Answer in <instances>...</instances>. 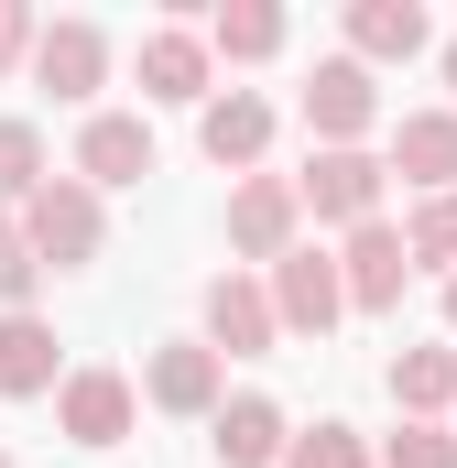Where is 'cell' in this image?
Returning a JSON list of instances; mask_svg holds the SVG:
<instances>
[{"label":"cell","mask_w":457,"mask_h":468,"mask_svg":"<svg viewBox=\"0 0 457 468\" xmlns=\"http://www.w3.org/2000/svg\"><path fill=\"white\" fill-rule=\"evenodd\" d=\"M22 239L44 250V272H88V261H99V239H110L99 186H88V175H44V197L22 207Z\"/></svg>","instance_id":"6da1fadb"},{"label":"cell","mask_w":457,"mask_h":468,"mask_svg":"<svg viewBox=\"0 0 457 468\" xmlns=\"http://www.w3.org/2000/svg\"><path fill=\"white\" fill-rule=\"evenodd\" d=\"M381 120V88H370V66L359 55H327L316 77H305V131H316V153H359V131Z\"/></svg>","instance_id":"7a4b0ae2"},{"label":"cell","mask_w":457,"mask_h":468,"mask_svg":"<svg viewBox=\"0 0 457 468\" xmlns=\"http://www.w3.org/2000/svg\"><path fill=\"white\" fill-rule=\"evenodd\" d=\"M305 197H294V175H239V197H228V250L239 261H283V250H305Z\"/></svg>","instance_id":"3957f363"},{"label":"cell","mask_w":457,"mask_h":468,"mask_svg":"<svg viewBox=\"0 0 457 468\" xmlns=\"http://www.w3.org/2000/svg\"><path fill=\"white\" fill-rule=\"evenodd\" d=\"M381 186H392L381 153H316V164L294 175L305 218H338V229H370V218H381Z\"/></svg>","instance_id":"277c9868"},{"label":"cell","mask_w":457,"mask_h":468,"mask_svg":"<svg viewBox=\"0 0 457 468\" xmlns=\"http://www.w3.org/2000/svg\"><path fill=\"white\" fill-rule=\"evenodd\" d=\"M272 316H283V338H327L348 316V272L327 250H283L272 261Z\"/></svg>","instance_id":"5b68a950"},{"label":"cell","mask_w":457,"mask_h":468,"mask_svg":"<svg viewBox=\"0 0 457 468\" xmlns=\"http://www.w3.org/2000/svg\"><path fill=\"white\" fill-rule=\"evenodd\" d=\"M338 272H348V305H359V316H392V305H403V283H414V250H403L392 218H370V229H348Z\"/></svg>","instance_id":"8992f818"},{"label":"cell","mask_w":457,"mask_h":468,"mask_svg":"<svg viewBox=\"0 0 457 468\" xmlns=\"http://www.w3.org/2000/svg\"><path fill=\"white\" fill-rule=\"evenodd\" d=\"M131 414H142V392H131L120 370H66V392H55L66 447H120V436H131Z\"/></svg>","instance_id":"52a82bcc"},{"label":"cell","mask_w":457,"mask_h":468,"mask_svg":"<svg viewBox=\"0 0 457 468\" xmlns=\"http://www.w3.org/2000/svg\"><path fill=\"white\" fill-rule=\"evenodd\" d=\"M142 403L153 414H218V349L207 338H164L142 359Z\"/></svg>","instance_id":"ba28073f"},{"label":"cell","mask_w":457,"mask_h":468,"mask_svg":"<svg viewBox=\"0 0 457 468\" xmlns=\"http://www.w3.org/2000/svg\"><path fill=\"white\" fill-rule=\"evenodd\" d=\"M272 338H283V316H272V283H250V272H218V283H207V349L261 359Z\"/></svg>","instance_id":"9c48e42d"},{"label":"cell","mask_w":457,"mask_h":468,"mask_svg":"<svg viewBox=\"0 0 457 468\" xmlns=\"http://www.w3.org/2000/svg\"><path fill=\"white\" fill-rule=\"evenodd\" d=\"M77 175L110 197V186H142L153 175V131H142V110H88V131H77Z\"/></svg>","instance_id":"30bf717a"},{"label":"cell","mask_w":457,"mask_h":468,"mask_svg":"<svg viewBox=\"0 0 457 468\" xmlns=\"http://www.w3.org/2000/svg\"><path fill=\"white\" fill-rule=\"evenodd\" d=\"M207 447H218V468H283V458H294V425H283V403L239 392V403L207 414Z\"/></svg>","instance_id":"8fae6325"},{"label":"cell","mask_w":457,"mask_h":468,"mask_svg":"<svg viewBox=\"0 0 457 468\" xmlns=\"http://www.w3.org/2000/svg\"><path fill=\"white\" fill-rule=\"evenodd\" d=\"M425 44H436L425 0H348V55L359 66H414Z\"/></svg>","instance_id":"7c38bea8"},{"label":"cell","mask_w":457,"mask_h":468,"mask_svg":"<svg viewBox=\"0 0 457 468\" xmlns=\"http://www.w3.org/2000/svg\"><path fill=\"white\" fill-rule=\"evenodd\" d=\"M33 77H44L55 99H99V88H110V33H99V22H44Z\"/></svg>","instance_id":"4fadbf2b"},{"label":"cell","mask_w":457,"mask_h":468,"mask_svg":"<svg viewBox=\"0 0 457 468\" xmlns=\"http://www.w3.org/2000/svg\"><path fill=\"white\" fill-rule=\"evenodd\" d=\"M197 153H207V164H228V175H250V164L272 153V99H250V88L207 99V110H197Z\"/></svg>","instance_id":"5bb4252c"},{"label":"cell","mask_w":457,"mask_h":468,"mask_svg":"<svg viewBox=\"0 0 457 468\" xmlns=\"http://www.w3.org/2000/svg\"><path fill=\"white\" fill-rule=\"evenodd\" d=\"M392 175L425 186V197H457V110H403L392 120Z\"/></svg>","instance_id":"9a60e30c"},{"label":"cell","mask_w":457,"mask_h":468,"mask_svg":"<svg viewBox=\"0 0 457 468\" xmlns=\"http://www.w3.org/2000/svg\"><path fill=\"white\" fill-rule=\"evenodd\" d=\"M142 99H218L207 88V33H186V22H164V33H142Z\"/></svg>","instance_id":"2e32d148"},{"label":"cell","mask_w":457,"mask_h":468,"mask_svg":"<svg viewBox=\"0 0 457 468\" xmlns=\"http://www.w3.org/2000/svg\"><path fill=\"white\" fill-rule=\"evenodd\" d=\"M44 392H66L55 327H44V316H0V403H44Z\"/></svg>","instance_id":"e0dca14e"},{"label":"cell","mask_w":457,"mask_h":468,"mask_svg":"<svg viewBox=\"0 0 457 468\" xmlns=\"http://www.w3.org/2000/svg\"><path fill=\"white\" fill-rule=\"evenodd\" d=\"M283 33H294V22H283L272 0H218V11H207V55H228V66L283 55Z\"/></svg>","instance_id":"ac0fdd59"},{"label":"cell","mask_w":457,"mask_h":468,"mask_svg":"<svg viewBox=\"0 0 457 468\" xmlns=\"http://www.w3.org/2000/svg\"><path fill=\"white\" fill-rule=\"evenodd\" d=\"M392 403H403V425H436L457 403V349H403L392 359Z\"/></svg>","instance_id":"d6986e66"},{"label":"cell","mask_w":457,"mask_h":468,"mask_svg":"<svg viewBox=\"0 0 457 468\" xmlns=\"http://www.w3.org/2000/svg\"><path fill=\"white\" fill-rule=\"evenodd\" d=\"M44 197V131L33 120H0V218Z\"/></svg>","instance_id":"ffe728a7"},{"label":"cell","mask_w":457,"mask_h":468,"mask_svg":"<svg viewBox=\"0 0 457 468\" xmlns=\"http://www.w3.org/2000/svg\"><path fill=\"white\" fill-rule=\"evenodd\" d=\"M33 283H44V250L22 239V218H0V316H33Z\"/></svg>","instance_id":"44dd1931"},{"label":"cell","mask_w":457,"mask_h":468,"mask_svg":"<svg viewBox=\"0 0 457 468\" xmlns=\"http://www.w3.org/2000/svg\"><path fill=\"white\" fill-rule=\"evenodd\" d=\"M403 250H414V261H447V272H457V197H425V207L403 218Z\"/></svg>","instance_id":"7402d4cb"},{"label":"cell","mask_w":457,"mask_h":468,"mask_svg":"<svg viewBox=\"0 0 457 468\" xmlns=\"http://www.w3.org/2000/svg\"><path fill=\"white\" fill-rule=\"evenodd\" d=\"M283 468H370V436H359V425H305Z\"/></svg>","instance_id":"603a6c76"},{"label":"cell","mask_w":457,"mask_h":468,"mask_svg":"<svg viewBox=\"0 0 457 468\" xmlns=\"http://www.w3.org/2000/svg\"><path fill=\"white\" fill-rule=\"evenodd\" d=\"M381 458L392 468H457V436L447 425H403V436H381Z\"/></svg>","instance_id":"cb8c5ba5"},{"label":"cell","mask_w":457,"mask_h":468,"mask_svg":"<svg viewBox=\"0 0 457 468\" xmlns=\"http://www.w3.org/2000/svg\"><path fill=\"white\" fill-rule=\"evenodd\" d=\"M33 44H44V22H33L22 0H0V77H11V66H33Z\"/></svg>","instance_id":"d4e9b609"},{"label":"cell","mask_w":457,"mask_h":468,"mask_svg":"<svg viewBox=\"0 0 457 468\" xmlns=\"http://www.w3.org/2000/svg\"><path fill=\"white\" fill-rule=\"evenodd\" d=\"M447 338H457V272H447Z\"/></svg>","instance_id":"484cf974"},{"label":"cell","mask_w":457,"mask_h":468,"mask_svg":"<svg viewBox=\"0 0 457 468\" xmlns=\"http://www.w3.org/2000/svg\"><path fill=\"white\" fill-rule=\"evenodd\" d=\"M447 88H457V33H447Z\"/></svg>","instance_id":"4316f807"},{"label":"cell","mask_w":457,"mask_h":468,"mask_svg":"<svg viewBox=\"0 0 457 468\" xmlns=\"http://www.w3.org/2000/svg\"><path fill=\"white\" fill-rule=\"evenodd\" d=\"M0 468H11V458H0Z\"/></svg>","instance_id":"83f0119b"}]
</instances>
